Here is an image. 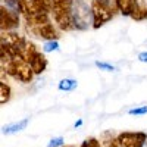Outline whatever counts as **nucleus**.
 I'll return each mask as SVG.
<instances>
[{"mask_svg": "<svg viewBox=\"0 0 147 147\" xmlns=\"http://www.w3.org/2000/svg\"><path fill=\"white\" fill-rule=\"evenodd\" d=\"M137 59H138V62H141V63H147V52H141V53H138Z\"/></svg>", "mask_w": 147, "mask_h": 147, "instance_id": "12", "label": "nucleus"}, {"mask_svg": "<svg viewBox=\"0 0 147 147\" xmlns=\"http://www.w3.org/2000/svg\"><path fill=\"white\" fill-rule=\"evenodd\" d=\"M128 113L132 116H143L147 115V106H137V107H132L128 110Z\"/></svg>", "mask_w": 147, "mask_h": 147, "instance_id": "8", "label": "nucleus"}, {"mask_svg": "<svg viewBox=\"0 0 147 147\" xmlns=\"http://www.w3.org/2000/svg\"><path fill=\"white\" fill-rule=\"evenodd\" d=\"M0 90H2V99H0V103L5 105L10 99V87H9L6 82L2 81V84H0Z\"/></svg>", "mask_w": 147, "mask_h": 147, "instance_id": "7", "label": "nucleus"}, {"mask_svg": "<svg viewBox=\"0 0 147 147\" xmlns=\"http://www.w3.org/2000/svg\"><path fill=\"white\" fill-rule=\"evenodd\" d=\"M119 147H143L147 143L144 132H124L116 137Z\"/></svg>", "mask_w": 147, "mask_h": 147, "instance_id": "1", "label": "nucleus"}, {"mask_svg": "<svg viewBox=\"0 0 147 147\" xmlns=\"http://www.w3.org/2000/svg\"><path fill=\"white\" fill-rule=\"evenodd\" d=\"M94 65L99 68L100 71H105V72H115V71H118L115 65L109 63V62H103V60H96Z\"/></svg>", "mask_w": 147, "mask_h": 147, "instance_id": "6", "label": "nucleus"}, {"mask_svg": "<svg viewBox=\"0 0 147 147\" xmlns=\"http://www.w3.org/2000/svg\"><path fill=\"white\" fill-rule=\"evenodd\" d=\"M81 125H82V119H78L75 124H74V128H80Z\"/></svg>", "mask_w": 147, "mask_h": 147, "instance_id": "13", "label": "nucleus"}, {"mask_svg": "<svg viewBox=\"0 0 147 147\" xmlns=\"http://www.w3.org/2000/svg\"><path fill=\"white\" fill-rule=\"evenodd\" d=\"M28 124H30V118L21 119V121L15 122V124H9V125L3 127V128H2V132L6 134V136H10V134H15V132H19V131H22V129H25Z\"/></svg>", "mask_w": 147, "mask_h": 147, "instance_id": "3", "label": "nucleus"}, {"mask_svg": "<svg viewBox=\"0 0 147 147\" xmlns=\"http://www.w3.org/2000/svg\"><path fill=\"white\" fill-rule=\"evenodd\" d=\"M77 87H78V82H77V80H74V78H63V80H60L59 84H57V88L60 91H65V93L74 91Z\"/></svg>", "mask_w": 147, "mask_h": 147, "instance_id": "4", "label": "nucleus"}, {"mask_svg": "<svg viewBox=\"0 0 147 147\" xmlns=\"http://www.w3.org/2000/svg\"><path fill=\"white\" fill-rule=\"evenodd\" d=\"M60 50V46H59V41L55 38V40H47L44 44H43V52L44 53H53V52H59Z\"/></svg>", "mask_w": 147, "mask_h": 147, "instance_id": "5", "label": "nucleus"}, {"mask_svg": "<svg viewBox=\"0 0 147 147\" xmlns=\"http://www.w3.org/2000/svg\"><path fill=\"white\" fill-rule=\"evenodd\" d=\"M63 144H65L63 137H55V138H52L50 141H49L47 147H63Z\"/></svg>", "mask_w": 147, "mask_h": 147, "instance_id": "9", "label": "nucleus"}, {"mask_svg": "<svg viewBox=\"0 0 147 147\" xmlns=\"http://www.w3.org/2000/svg\"><path fill=\"white\" fill-rule=\"evenodd\" d=\"M115 5L122 15L132 16L134 7H136V0H115Z\"/></svg>", "mask_w": 147, "mask_h": 147, "instance_id": "2", "label": "nucleus"}, {"mask_svg": "<svg viewBox=\"0 0 147 147\" xmlns=\"http://www.w3.org/2000/svg\"><path fill=\"white\" fill-rule=\"evenodd\" d=\"M100 147H119V144L116 138H107V140L100 141Z\"/></svg>", "mask_w": 147, "mask_h": 147, "instance_id": "10", "label": "nucleus"}, {"mask_svg": "<svg viewBox=\"0 0 147 147\" xmlns=\"http://www.w3.org/2000/svg\"><path fill=\"white\" fill-rule=\"evenodd\" d=\"M81 147H100V141H97L96 138H88L81 144Z\"/></svg>", "mask_w": 147, "mask_h": 147, "instance_id": "11", "label": "nucleus"}]
</instances>
